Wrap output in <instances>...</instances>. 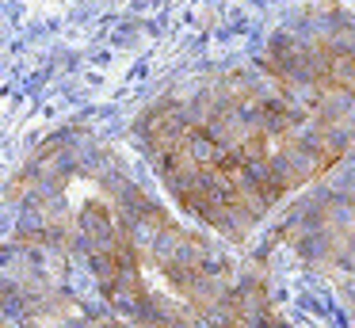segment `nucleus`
<instances>
[{
	"instance_id": "1",
	"label": "nucleus",
	"mask_w": 355,
	"mask_h": 328,
	"mask_svg": "<svg viewBox=\"0 0 355 328\" xmlns=\"http://www.w3.org/2000/svg\"><path fill=\"white\" fill-rule=\"evenodd\" d=\"M138 134L172 198L241 241L355 145V15L291 23L256 69L157 99Z\"/></svg>"
},
{
	"instance_id": "2",
	"label": "nucleus",
	"mask_w": 355,
	"mask_h": 328,
	"mask_svg": "<svg viewBox=\"0 0 355 328\" xmlns=\"http://www.w3.org/2000/svg\"><path fill=\"white\" fill-rule=\"evenodd\" d=\"M19 236L80 256L138 328H248L260 290L187 233L85 130L50 137L19 172Z\"/></svg>"
},
{
	"instance_id": "3",
	"label": "nucleus",
	"mask_w": 355,
	"mask_h": 328,
	"mask_svg": "<svg viewBox=\"0 0 355 328\" xmlns=\"http://www.w3.org/2000/svg\"><path fill=\"white\" fill-rule=\"evenodd\" d=\"M294 244L317 264L344 271L355 297V198L329 195L309 206L294 225Z\"/></svg>"
},
{
	"instance_id": "4",
	"label": "nucleus",
	"mask_w": 355,
	"mask_h": 328,
	"mask_svg": "<svg viewBox=\"0 0 355 328\" xmlns=\"http://www.w3.org/2000/svg\"><path fill=\"white\" fill-rule=\"evenodd\" d=\"M248 328H291V325H283V320L271 313V305L263 302V294H256L252 313H248Z\"/></svg>"
}]
</instances>
